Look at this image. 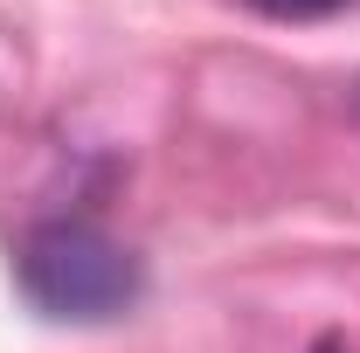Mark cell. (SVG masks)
Listing matches in <instances>:
<instances>
[{"instance_id": "1", "label": "cell", "mask_w": 360, "mask_h": 353, "mask_svg": "<svg viewBox=\"0 0 360 353\" xmlns=\"http://www.w3.org/2000/svg\"><path fill=\"white\" fill-rule=\"evenodd\" d=\"M14 277H21V291H28L35 312L77 319V326L118 319L146 291L139 257L111 229H97V222H35L21 236V250H14Z\"/></svg>"}, {"instance_id": "2", "label": "cell", "mask_w": 360, "mask_h": 353, "mask_svg": "<svg viewBox=\"0 0 360 353\" xmlns=\"http://www.w3.org/2000/svg\"><path fill=\"white\" fill-rule=\"evenodd\" d=\"M257 14H270V21H326V14H340L347 0H250Z\"/></svg>"}]
</instances>
